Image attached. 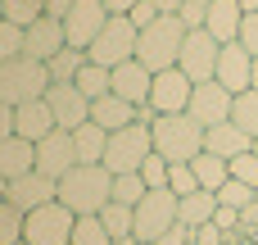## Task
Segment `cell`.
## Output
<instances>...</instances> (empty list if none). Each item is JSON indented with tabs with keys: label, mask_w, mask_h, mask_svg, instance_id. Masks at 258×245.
I'll return each instance as SVG.
<instances>
[{
	"label": "cell",
	"mask_w": 258,
	"mask_h": 245,
	"mask_svg": "<svg viewBox=\"0 0 258 245\" xmlns=\"http://www.w3.org/2000/svg\"><path fill=\"white\" fill-rule=\"evenodd\" d=\"M113 200V173L104 164H77L59 177V205H68L77 218L100 214Z\"/></svg>",
	"instance_id": "cell-1"
},
{
	"label": "cell",
	"mask_w": 258,
	"mask_h": 245,
	"mask_svg": "<svg viewBox=\"0 0 258 245\" xmlns=\"http://www.w3.org/2000/svg\"><path fill=\"white\" fill-rule=\"evenodd\" d=\"M150 132H154V155H163L168 164H190L204 150V127L190 114H159Z\"/></svg>",
	"instance_id": "cell-2"
},
{
	"label": "cell",
	"mask_w": 258,
	"mask_h": 245,
	"mask_svg": "<svg viewBox=\"0 0 258 245\" xmlns=\"http://www.w3.org/2000/svg\"><path fill=\"white\" fill-rule=\"evenodd\" d=\"M186 23L177 14H159V23H150L141 32V45H136V59L150 68V73H163V68H177V55H181V41H186Z\"/></svg>",
	"instance_id": "cell-3"
},
{
	"label": "cell",
	"mask_w": 258,
	"mask_h": 245,
	"mask_svg": "<svg viewBox=\"0 0 258 245\" xmlns=\"http://www.w3.org/2000/svg\"><path fill=\"white\" fill-rule=\"evenodd\" d=\"M145 155H154V132H150V123H145V118H136V123H127V127L109 132L104 168H109L113 177H118V173H141Z\"/></svg>",
	"instance_id": "cell-4"
},
{
	"label": "cell",
	"mask_w": 258,
	"mask_h": 245,
	"mask_svg": "<svg viewBox=\"0 0 258 245\" xmlns=\"http://www.w3.org/2000/svg\"><path fill=\"white\" fill-rule=\"evenodd\" d=\"M50 91V68L41 64V59H27V55H18V59H9V64H0V105H27V100H41Z\"/></svg>",
	"instance_id": "cell-5"
},
{
	"label": "cell",
	"mask_w": 258,
	"mask_h": 245,
	"mask_svg": "<svg viewBox=\"0 0 258 245\" xmlns=\"http://www.w3.org/2000/svg\"><path fill=\"white\" fill-rule=\"evenodd\" d=\"M136 45H141V27L127 18V14H109L104 32L91 41V64H104V68H118L127 59H136Z\"/></svg>",
	"instance_id": "cell-6"
},
{
	"label": "cell",
	"mask_w": 258,
	"mask_h": 245,
	"mask_svg": "<svg viewBox=\"0 0 258 245\" xmlns=\"http://www.w3.org/2000/svg\"><path fill=\"white\" fill-rule=\"evenodd\" d=\"M218 55H222V41H218L209 27H190L186 41H181L177 68L200 86V82H213V77H218Z\"/></svg>",
	"instance_id": "cell-7"
},
{
	"label": "cell",
	"mask_w": 258,
	"mask_h": 245,
	"mask_svg": "<svg viewBox=\"0 0 258 245\" xmlns=\"http://www.w3.org/2000/svg\"><path fill=\"white\" fill-rule=\"evenodd\" d=\"M73 227H77V214H73L68 205L50 200V205H41V209L27 214V223H23V241H27V245H68V241H73Z\"/></svg>",
	"instance_id": "cell-8"
},
{
	"label": "cell",
	"mask_w": 258,
	"mask_h": 245,
	"mask_svg": "<svg viewBox=\"0 0 258 245\" xmlns=\"http://www.w3.org/2000/svg\"><path fill=\"white\" fill-rule=\"evenodd\" d=\"M177 191L172 186H159V191H145V200L136 205V227H132V236L145 245H154L172 223H177Z\"/></svg>",
	"instance_id": "cell-9"
},
{
	"label": "cell",
	"mask_w": 258,
	"mask_h": 245,
	"mask_svg": "<svg viewBox=\"0 0 258 245\" xmlns=\"http://www.w3.org/2000/svg\"><path fill=\"white\" fill-rule=\"evenodd\" d=\"M104 23H109L104 0H77V5L63 14V36H68L73 50H91V41L104 32Z\"/></svg>",
	"instance_id": "cell-10"
},
{
	"label": "cell",
	"mask_w": 258,
	"mask_h": 245,
	"mask_svg": "<svg viewBox=\"0 0 258 245\" xmlns=\"http://www.w3.org/2000/svg\"><path fill=\"white\" fill-rule=\"evenodd\" d=\"M190 91H195V82H190L181 68H163V73H154L150 109H154V114H186V109H190Z\"/></svg>",
	"instance_id": "cell-11"
},
{
	"label": "cell",
	"mask_w": 258,
	"mask_h": 245,
	"mask_svg": "<svg viewBox=\"0 0 258 245\" xmlns=\"http://www.w3.org/2000/svg\"><path fill=\"white\" fill-rule=\"evenodd\" d=\"M231 105H236V95L213 77V82H200L195 91H190V118L200 123V127H213V123H227L231 118Z\"/></svg>",
	"instance_id": "cell-12"
},
{
	"label": "cell",
	"mask_w": 258,
	"mask_h": 245,
	"mask_svg": "<svg viewBox=\"0 0 258 245\" xmlns=\"http://www.w3.org/2000/svg\"><path fill=\"white\" fill-rule=\"evenodd\" d=\"M45 105H50V114H54V123H59L63 132H73V127L91 123V100H86L73 82H50Z\"/></svg>",
	"instance_id": "cell-13"
},
{
	"label": "cell",
	"mask_w": 258,
	"mask_h": 245,
	"mask_svg": "<svg viewBox=\"0 0 258 245\" xmlns=\"http://www.w3.org/2000/svg\"><path fill=\"white\" fill-rule=\"evenodd\" d=\"M68 168H77V145H73V132L54 127L45 141H36V173H45V177L59 182Z\"/></svg>",
	"instance_id": "cell-14"
},
{
	"label": "cell",
	"mask_w": 258,
	"mask_h": 245,
	"mask_svg": "<svg viewBox=\"0 0 258 245\" xmlns=\"http://www.w3.org/2000/svg\"><path fill=\"white\" fill-rule=\"evenodd\" d=\"M63 45H68L63 18H50V14H41V18L27 27V36H23V55H27V59H41V64H50Z\"/></svg>",
	"instance_id": "cell-15"
},
{
	"label": "cell",
	"mask_w": 258,
	"mask_h": 245,
	"mask_svg": "<svg viewBox=\"0 0 258 245\" xmlns=\"http://www.w3.org/2000/svg\"><path fill=\"white\" fill-rule=\"evenodd\" d=\"M5 200H9V205H18L23 214H32V209H41V205L59 200V182L32 168V173H23V177H14V182H9V195H5Z\"/></svg>",
	"instance_id": "cell-16"
},
{
	"label": "cell",
	"mask_w": 258,
	"mask_h": 245,
	"mask_svg": "<svg viewBox=\"0 0 258 245\" xmlns=\"http://www.w3.org/2000/svg\"><path fill=\"white\" fill-rule=\"evenodd\" d=\"M249 73H254V55H249L240 41H227L222 55H218V82H222L231 95H240V91H249Z\"/></svg>",
	"instance_id": "cell-17"
},
{
	"label": "cell",
	"mask_w": 258,
	"mask_h": 245,
	"mask_svg": "<svg viewBox=\"0 0 258 245\" xmlns=\"http://www.w3.org/2000/svg\"><path fill=\"white\" fill-rule=\"evenodd\" d=\"M150 86H154V73H150L141 59H127V64L113 68V95H122L127 105L145 109V105H150Z\"/></svg>",
	"instance_id": "cell-18"
},
{
	"label": "cell",
	"mask_w": 258,
	"mask_h": 245,
	"mask_svg": "<svg viewBox=\"0 0 258 245\" xmlns=\"http://www.w3.org/2000/svg\"><path fill=\"white\" fill-rule=\"evenodd\" d=\"M59 123H54V114H50V105H45V95L41 100H27V105H18L14 109V136H23V141H45L50 132H54Z\"/></svg>",
	"instance_id": "cell-19"
},
{
	"label": "cell",
	"mask_w": 258,
	"mask_h": 245,
	"mask_svg": "<svg viewBox=\"0 0 258 245\" xmlns=\"http://www.w3.org/2000/svg\"><path fill=\"white\" fill-rule=\"evenodd\" d=\"M204 150H209V155H222V159H240V155H249V150H254V136L227 118V123L204 127Z\"/></svg>",
	"instance_id": "cell-20"
},
{
	"label": "cell",
	"mask_w": 258,
	"mask_h": 245,
	"mask_svg": "<svg viewBox=\"0 0 258 245\" xmlns=\"http://www.w3.org/2000/svg\"><path fill=\"white\" fill-rule=\"evenodd\" d=\"M141 118V109L136 105H127L122 95H100V100H91V123H100L104 132H118V127H127V123H136Z\"/></svg>",
	"instance_id": "cell-21"
},
{
	"label": "cell",
	"mask_w": 258,
	"mask_h": 245,
	"mask_svg": "<svg viewBox=\"0 0 258 245\" xmlns=\"http://www.w3.org/2000/svg\"><path fill=\"white\" fill-rule=\"evenodd\" d=\"M240 23H245V9H240V0H213V9H209V18H204V27L227 45V41H240Z\"/></svg>",
	"instance_id": "cell-22"
},
{
	"label": "cell",
	"mask_w": 258,
	"mask_h": 245,
	"mask_svg": "<svg viewBox=\"0 0 258 245\" xmlns=\"http://www.w3.org/2000/svg\"><path fill=\"white\" fill-rule=\"evenodd\" d=\"M32 168H36V145L32 141H23V136L0 141V177L5 182H14V177H23Z\"/></svg>",
	"instance_id": "cell-23"
},
{
	"label": "cell",
	"mask_w": 258,
	"mask_h": 245,
	"mask_svg": "<svg viewBox=\"0 0 258 245\" xmlns=\"http://www.w3.org/2000/svg\"><path fill=\"white\" fill-rule=\"evenodd\" d=\"M213 214H218V191H195V195L177 200V223H186V227H204V223H213Z\"/></svg>",
	"instance_id": "cell-24"
},
{
	"label": "cell",
	"mask_w": 258,
	"mask_h": 245,
	"mask_svg": "<svg viewBox=\"0 0 258 245\" xmlns=\"http://www.w3.org/2000/svg\"><path fill=\"white\" fill-rule=\"evenodd\" d=\"M73 145H77V164H104L109 132L100 123H82V127H73Z\"/></svg>",
	"instance_id": "cell-25"
},
{
	"label": "cell",
	"mask_w": 258,
	"mask_h": 245,
	"mask_svg": "<svg viewBox=\"0 0 258 245\" xmlns=\"http://www.w3.org/2000/svg\"><path fill=\"white\" fill-rule=\"evenodd\" d=\"M190 168H195V177H200V186H204V191H222V186L231 182V159H222V155L200 150V155L190 159Z\"/></svg>",
	"instance_id": "cell-26"
},
{
	"label": "cell",
	"mask_w": 258,
	"mask_h": 245,
	"mask_svg": "<svg viewBox=\"0 0 258 245\" xmlns=\"http://www.w3.org/2000/svg\"><path fill=\"white\" fill-rule=\"evenodd\" d=\"M86 64H91V55H86V50L63 45V50H59V55L45 64V68H50V82H77V73H82Z\"/></svg>",
	"instance_id": "cell-27"
},
{
	"label": "cell",
	"mask_w": 258,
	"mask_h": 245,
	"mask_svg": "<svg viewBox=\"0 0 258 245\" xmlns=\"http://www.w3.org/2000/svg\"><path fill=\"white\" fill-rule=\"evenodd\" d=\"M86 100H100V95H109L113 91V68H104V64H86L82 73H77V82H73Z\"/></svg>",
	"instance_id": "cell-28"
},
{
	"label": "cell",
	"mask_w": 258,
	"mask_h": 245,
	"mask_svg": "<svg viewBox=\"0 0 258 245\" xmlns=\"http://www.w3.org/2000/svg\"><path fill=\"white\" fill-rule=\"evenodd\" d=\"M100 223H104V232H109V236H132V227H136V209H132V205L109 200V205L100 209Z\"/></svg>",
	"instance_id": "cell-29"
},
{
	"label": "cell",
	"mask_w": 258,
	"mask_h": 245,
	"mask_svg": "<svg viewBox=\"0 0 258 245\" xmlns=\"http://www.w3.org/2000/svg\"><path fill=\"white\" fill-rule=\"evenodd\" d=\"M231 123L245 127V132L258 141V91H240V95H236V105H231Z\"/></svg>",
	"instance_id": "cell-30"
},
{
	"label": "cell",
	"mask_w": 258,
	"mask_h": 245,
	"mask_svg": "<svg viewBox=\"0 0 258 245\" xmlns=\"http://www.w3.org/2000/svg\"><path fill=\"white\" fill-rule=\"evenodd\" d=\"M145 191H150V186H145L141 173H118V177H113V200H118V205H132V209H136V205L145 200Z\"/></svg>",
	"instance_id": "cell-31"
},
{
	"label": "cell",
	"mask_w": 258,
	"mask_h": 245,
	"mask_svg": "<svg viewBox=\"0 0 258 245\" xmlns=\"http://www.w3.org/2000/svg\"><path fill=\"white\" fill-rule=\"evenodd\" d=\"M23 223H27V214H23L18 205L0 200V245H18L23 241Z\"/></svg>",
	"instance_id": "cell-32"
},
{
	"label": "cell",
	"mask_w": 258,
	"mask_h": 245,
	"mask_svg": "<svg viewBox=\"0 0 258 245\" xmlns=\"http://www.w3.org/2000/svg\"><path fill=\"white\" fill-rule=\"evenodd\" d=\"M113 236L104 232V223H100V214H86V218H77V227H73V241L68 245H109Z\"/></svg>",
	"instance_id": "cell-33"
},
{
	"label": "cell",
	"mask_w": 258,
	"mask_h": 245,
	"mask_svg": "<svg viewBox=\"0 0 258 245\" xmlns=\"http://www.w3.org/2000/svg\"><path fill=\"white\" fill-rule=\"evenodd\" d=\"M41 14H45V0H5V18L18 27H32Z\"/></svg>",
	"instance_id": "cell-34"
},
{
	"label": "cell",
	"mask_w": 258,
	"mask_h": 245,
	"mask_svg": "<svg viewBox=\"0 0 258 245\" xmlns=\"http://www.w3.org/2000/svg\"><path fill=\"white\" fill-rule=\"evenodd\" d=\"M254 200H258V191H254V186H245V182H236V177H231V182L218 191V205H227V209H240V214H245Z\"/></svg>",
	"instance_id": "cell-35"
},
{
	"label": "cell",
	"mask_w": 258,
	"mask_h": 245,
	"mask_svg": "<svg viewBox=\"0 0 258 245\" xmlns=\"http://www.w3.org/2000/svg\"><path fill=\"white\" fill-rule=\"evenodd\" d=\"M23 36H27V27H18V23H0V64H9V59H18L23 55Z\"/></svg>",
	"instance_id": "cell-36"
},
{
	"label": "cell",
	"mask_w": 258,
	"mask_h": 245,
	"mask_svg": "<svg viewBox=\"0 0 258 245\" xmlns=\"http://www.w3.org/2000/svg\"><path fill=\"white\" fill-rule=\"evenodd\" d=\"M168 173H172V164H168L163 155H145V164H141V177H145V186H150V191L168 186Z\"/></svg>",
	"instance_id": "cell-37"
},
{
	"label": "cell",
	"mask_w": 258,
	"mask_h": 245,
	"mask_svg": "<svg viewBox=\"0 0 258 245\" xmlns=\"http://www.w3.org/2000/svg\"><path fill=\"white\" fill-rule=\"evenodd\" d=\"M168 186H172L177 195H195V191H204L190 164H172V173H168Z\"/></svg>",
	"instance_id": "cell-38"
},
{
	"label": "cell",
	"mask_w": 258,
	"mask_h": 245,
	"mask_svg": "<svg viewBox=\"0 0 258 245\" xmlns=\"http://www.w3.org/2000/svg\"><path fill=\"white\" fill-rule=\"evenodd\" d=\"M231 177H236V182H245V186H254V191H258V150H249V155H240V159H231Z\"/></svg>",
	"instance_id": "cell-39"
},
{
	"label": "cell",
	"mask_w": 258,
	"mask_h": 245,
	"mask_svg": "<svg viewBox=\"0 0 258 245\" xmlns=\"http://www.w3.org/2000/svg\"><path fill=\"white\" fill-rule=\"evenodd\" d=\"M209 9H213V0H181V9H177V18H181L186 27H204V18H209Z\"/></svg>",
	"instance_id": "cell-40"
},
{
	"label": "cell",
	"mask_w": 258,
	"mask_h": 245,
	"mask_svg": "<svg viewBox=\"0 0 258 245\" xmlns=\"http://www.w3.org/2000/svg\"><path fill=\"white\" fill-rule=\"evenodd\" d=\"M190 241H195V227H186V223H172V227H168V232H163L154 245H190Z\"/></svg>",
	"instance_id": "cell-41"
},
{
	"label": "cell",
	"mask_w": 258,
	"mask_h": 245,
	"mask_svg": "<svg viewBox=\"0 0 258 245\" xmlns=\"http://www.w3.org/2000/svg\"><path fill=\"white\" fill-rule=\"evenodd\" d=\"M240 45L258 59V14H245V23H240Z\"/></svg>",
	"instance_id": "cell-42"
},
{
	"label": "cell",
	"mask_w": 258,
	"mask_h": 245,
	"mask_svg": "<svg viewBox=\"0 0 258 245\" xmlns=\"http://www.w3.org/2000/svg\"><path fill=\"white\" fill-rule=\"evenodd\" d=\"M127 18H132V23H136V27L145 32L150 23H159V9H154V0H141V5H136V9H132Z\"/></svg>",
	"instance_id": "cell-43"
},
{
	"label": "cell",
	"mask_w": 258,
	"mask_h": 245,
	"mask_svg": "<svg viewBox=\"0 0 258 245\" xmlns=\"http://www.w3.org/2000/svg\"><path fill=\"white\" fill-rule=\"evenodd\" d=\"M236 223H240V209H227V205H218V214H213V227H222V232H227V227H236Z\"/></svg>",
	"instance_id": "cell-44"
},
{
	"label": "cell",
	"mask_w": 258,
	"mask_h": 245,
	"mask_svg": "<svg viewBox=\"0 0 258 245\" xmlns=\"http://www.w3.org/2000/svg\"><path fill=\"white\" fill-rule=\"evenodd\" d=\"M14 136V105H0V141Z\"/></svg>",
	"instance_id": "cell-45"
},
{
	"label": "cell",
	"mask_w": 258,
	"mask_h": 245,
	"mask_svg": "<svg viewBox=\"0 0 258 245\" xmlns=\"http://www.w3.org/2000/svg\"><path fill=\"white\" fill-rule=\"evenodd\" d=\"M73 5H77V0H45V14H50V18H63Z\"/></svg>",
	"instance_id": "cell-46"
},
{
	"label": "cell",
	"mask_w": 258,
	"mask_h": 245,
	"mask_svg": "<svg viewBox=\"0 0 258 245\" xmlns=\"http://www.w3.org/2000/svg\"><path fill=\"white\" fill-rule=\"evenodd\" d=\"M136 5H141V0H104V9H109V14H132Z\"/></svg>",
	"instance_id": "cell-47"
},
{
	"label": "cell",
	"mask_w": 258,
	"mask_h": 245,
	"mask_svg": "<svg viewBox=\"0 0 258 245\" xmlns=\"http://www.w3.org/2000/svg\"><path fill=\"white\" fill-rule=\"evenodd\" d=\"M154 9H159V14H177V9H181V0H154Z\"/></svg>",
	"instance_id": "cell-48"
},
{
	"label": "cell",
	"mask_w": 258,
	"mask_h": 245,
	"mask_svg": "<svg viewBox=\"0 0 258 245\" xmlns=\"http://www.w3.org/2000/svg\"><path fill=\"white\" fill-rule=\"evenodd\" d=\"M240 9L245 14H258V0H240Z\"/></svg>",
	"instance_id": "cell-49"
},
{
	"label": "cell",
	"mask_w": 258,
	"mask_h": 245,
	"mask_svg": "<svg viewBox=\"0 0 258 245\" xmlns=\"http://www.w3.org/2000/svg\"><path fill=\"white\" fill-rule=\"evenodd\" d=\"M109 245H136V236H113Z\"/></svg>",
	"instance_id": "cell-50"
},
{
	"label": "cell",
	"mask_w": 258,
	"mask_h": 245,
	"mask_svg": "<svg viewBox=\"0 0 258 245\" xmlns=\"http://www.w3.org/2000/svg\"><path fill=\"white\" fill-rule=\"evenodd\" d=\"M249 91H258V59H254V73H249Z\"/></svg>",
	"instance_id": "cell-51"
},
{
	"label": "cell",
	"mask_w": 258,
	"mask_h": 245,
	"mask_svg": "<svg viewBox=\"0 0 258 245\" xmlns=\"http://www.w3.org/2000/svg\"><path fill=\"white\" fill-rule=\"evenodd\" d=\"M5 195H9V182H5V177H0V200H5Z\"/></svg>",
	"instance_id": "cell-52"
},
{
	"label": "cell",
	"mask_w": 258,
	"mask_h": 245,
	"mask_svg": "<svg viewBox=\"0 0 258 245\" xmlns=\"http://www.w3.org/2000/svg\"><path fill=\"white\" fill-rule=\"evenodd\" d=\"M0 23H5V0H0Z\"/></svg>",
	"instance_id": "cell-53"
},
{
	"label": "cell",
	"mask_w": 258,
	"mask_h": 245,
	"mask_svg": "<svg viewBox=\"0 0 258 245\" xmlns=\"http://www.w3.org/2000/svg\"><path fill=\"white\" fill-rule=\"evenodd\" d=\"M18 245H27V241H18Z\"/></svg>",
	"instance_id": "cell-54"
},
{
	"label": "cell",
	"mask_w": 258,
	"mask_h": 245,
	"mask_svg": "<svg viewBox=\"0 0 258 245\" xmlns=\"http://www.w3.org/2000/svg\"><path fill=\"white\" fill-rule=\"evenodd\" d=\"M136 245H145V241H136Z\"/></svg>",
	"instance_id": "cell-55"
}]
</instances>
